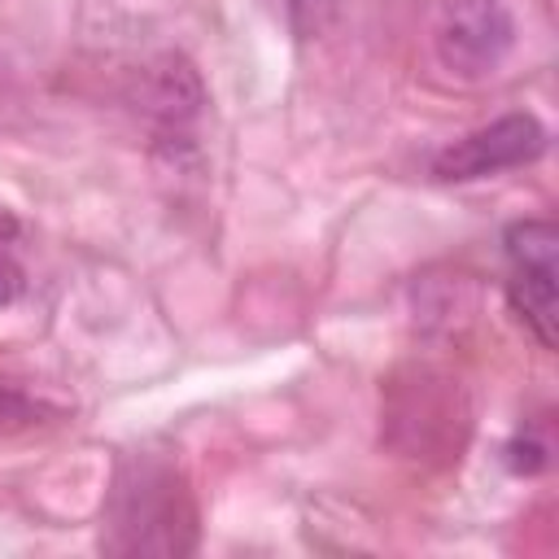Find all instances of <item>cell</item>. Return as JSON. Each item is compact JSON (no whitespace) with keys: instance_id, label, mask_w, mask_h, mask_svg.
Here are the masks:
<instances>
[{"instance_id":"cell-1","label":"cell","mask_w":559,"mask_h":559,"mask_svg":"<svg viewBox=\"0 0 559 559\" xmlns=\"http://www.w3.org/2000/svg\"><path fill=\"white\" fill-rule=\"evenodd\" d=\"M100 546L109 555H188L197 546V507L183 476L153 459H127L105 502Z\"/></svg>"},{"instance_id":"cell-2","label":"cell","mask_w":559,"mask_h":559,"mask_svg":"<svg viewBox=\"0 0 559 559\" xmlns=\"http://www.w3.org/2000/svg\"><path fill=\"white\" fill-rule=\"evenodd\" d=\"M520 39L507 0H445L432 17V52L459 79L493 74Z\"/></svg>"},{"instance_id":"cell-3","label":"cell","mask_w":559,"mask_h":559,"mask_svg":"<svg viewBox=\"0 0 559 559\" xmlns=\"http://www.w3.org/2000/svg\"><path fill=\"white\" fill-rule=\"evenodd\" d=\"M511 262L507 301L515 319L537 336L542 349H555V275H559V227L550 218H515L502 231Z\"/></svg>"},{"instance_id":"cell-4","label":"cell","mask_w":559,"mask_h":559,"mask_svg":"<svg viewBox=\"0 0 559 559\" xmlns=\"http://www.w3.org/2000/svg\"><path fill=\"white\" fill-rule=\"evenodd\" d=\"M546 127L533 114H507L454 144H445L432 157V175L445 183H467V179H489L515 166H528L546 153Z\"/></svg>"},{"instance_id":"cell-5","label":"cell","mask_w":559,"mask_h":559,"mask_svg":"<svg viewBox=\"0 0 559 559\" xmlns=\"http://www.w3.org/2000/svg\"><path fill=\"white\" fill-rule=\"evenodd\" d=\"M135 105H140V114H144L166 140H183V127H188V122L201 114V105H205L201 74H197L192 61H183L179 52H162L157 61H148V66L140 70Z\"/></svg>"},{"instance_id":"cell-6","label":"cell","mask_w":559,"mask_h":559,"mask_svg":"<svg viewBox=\"0 0 559 559\" xmlns=\"http://www.w3.org/2000/svg\"><path fill=\"white\" fill-rule=\"evenodd\" d=\"M26 293V262H22V223L13 210L0 205V306H13Z\"/></svg>"},{"instance_id":"cell-7","label":"cell","mask_w":559,"mask_h":559,"mask_svg":"<svg viewBox=\"0 0 559 559\" xmlns=\"http://www.w3.org/2000/svg\"><path fill=\"white\" fill-rule=\"evenodd\" d=\"M341 0H275L280 22L293 31V39H314L332 26Z\"/></svg>"},{"instance_id":"cell-8","label":"cell","mask_w":559,"mask_h":559,"mask_svg":"<svg viewBox=\"0 0 559 559\" xmlns=\"http://www.w3.org/2000/svg\"><path fill=\"white\" fill-rule=\"evenodd\" d=\"M44 415V406L35 397H26L17 384H4L0 380V432H17L26 424H35Z\"/></svg>"},{"instance_id":"cell-9","label":"cell","mask_w":559,"mask_h":559,"mask_svg":"<svg viewBox=\"0 0 559 559\" xmlns=\"http://www.w3.org/2000/svg\"><path fill=\"white\" fill-rule=\"evenodd\" d=\"M502 454H507V467H511L515 476H537V472L546 467V441H537V437L524 432V428L507 441Z\"/></svg>"}]
</instances>
